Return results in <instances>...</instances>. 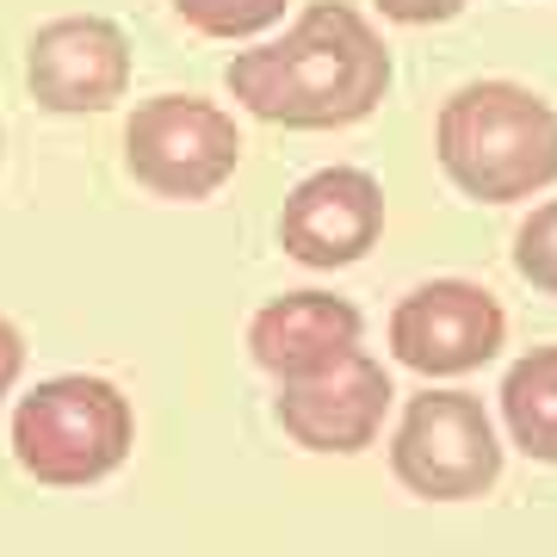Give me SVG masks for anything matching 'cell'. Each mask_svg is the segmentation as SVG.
Here are the masks:
<instances>
[{
  "label": "cell",
  "mask_w": 557,
  "mask_h": 557,
  "mask_svg": "<svg viewBox=\"0 0 557 557\" xmlns=\"http://www.w3.org/2000/svg\"><path fill=\"white\" fill-rule=\"evenodd\" d=\"M25 87L44 112H62V119L112 112L131 94V38L100 13L38 25L25 50Z\"/></svg>",
  "instance_id": "cell-7"
},
{
  "label": "cell",
  "mask_w": 557,
  "mask_h": 557,
  "mask_svg": "<svg viewBox=\"0 0 557 557\" xmlns=\"http://www.w3.org/2000/svg\"><path fill=\"white\" fill-rule=\"evenodd\" d=\"M131 440H137L131 397L94 372L44 379L13 409V458L44 490H87V483L112 478L131 458Z\"/></svg>",
  "instance_id": "cell-3"
},
{
  "label": "cell",
  "mask_w": 557,
  "mask_h": 557,
  "mask_svg": "<svg viewBox=\"0 0 557 557\" xmlns=\"http://www.w3.org/2000/svg\"><path fill=\"white\" fill-rule=\"evenodd\" d=\"M508 335L502 304L471 278H428L391 310V347L409 372L428 379H465L490 366Z\"/></svg>",
  "instance_id": "cell-6"
},
{
  "label": "cell",
  "mask_w": 557,
  "mask_h": 557,
  "mask_svg": "<svg viewBox=\"0 0 557 557\" xmlns=\"http://www.w3.org/2000/svg\"><path fill=\"white\" fill-rule=\"evenodd\" d=\"M515 267H520V278H533L539 292H552V298H557V199L539 205L533 218L520 223Z\"/></svg>",
  "instance_id": "cell-13"
},
{
  "label": "cell",
  "mask_w": 557,
  "mask_h": 557,
  "mask_svg": "<svg viewBox=\"0 0 557 557\" xmlns=\"http://www.w3.org/2000/svg\"><path fill=\"white\" fill-rule=\"evenodd\" d=\"M285 7L292 0H174V13L199 38H260L267 25H278L285 20Z\"/></svg>",
  "instance_id": "cell-12"
},
{
  "label": "cell",
  "mask_w": 557,
  "mask_h": 557,
  "mask_svg": "<svg viewBox=\"0 0 557 557\" xmlns=\"http://www.w3.org/2000/svg\"><path fill=\"white\" fill-rule=\"evenodd\" d=\"M223 87L267 124L341 131V124L372 119V106L384 100L391 50L372 32V20L354 13L347 0H310L285 25V38L230 57Z\"/></svg>",
  "instance_id": "cell-1"
},
{
  "label": "cell",
  "mask_w": 557,
  "mask_h": 557,
  "mask_svg": "<svg viewBox=\"0 0 557 557\" xmlns=\"http://www.w3.org/2000/svg\"><path fill=\"white\" fill-rule=\"evenodd\" d=\"M391 409V379L372 354H347L341 366L317 372V379L278 384V428L310 446V453H359L372 446Z\"/></svg>",
  "instance_id": "cell-9"
},
{
  "label": "cell",
  "mask_w": 557,
  "mask_h": 557,
  "mask_svg": "<svg viewBox=\"0 0 557 557\" xmlns=\"http://www.w3.org/2000/svg\"><path fill=\"white\" fill-rule=\"evenodd\" d=\"M20 372H25V341H20V329H13V322L0 317V397H13Z\"/></svg>",
  "instance_id": "cell-15"
},
{
  "label": "cell",
  "mask_w": 557,
  "mask_h": 557,
  "mask_svg": "<svg viewBox=\"0 0 557 557\" xmlns=\"http://www.w3.org/2000/svg\"><path fill=\"white\" fill-rule=\"evenodd\" d=\"M502 421L527 458L557 465V347H533L502 384Z\"/></svg>",
  "instance_id": "cell-11"
},
{
  "label": "cell",
  "mask_w": 557,
  "mask_h": 557,
  "mask_svg": "<svg viewBox=\"0 0 557 557\" xmlns=\"http://www.w3.org/2000/svg\"><path fill=\"white\" fill-rule=\"evenodd\" d=\"M440 168L465 199H533L557 180V112L533 87L471 81L440 106Z\"/></svg>",
  "instance_id": "cell-2"
},
{
  "label": "cell",
  "mask_w": 557,
  "mask_h": 557,
  "mask_svg": "<svg viewBox=\"0 0 557 557\" xmlns=\"http://www.w3.org/2000/svg\"><path fill=\"white\" fill-rule=\"evenodd\" d=\"M391 471L403 490L428 502H471L502 478V446L496 428L483 416L478 397L465 391H428L403 409Z\"/></svg>",
  "instance_id": "cell-5"
},
{
  "label": "cell",
  "mask_w": 557,
  "mask_h": 557,
  "mask_svg": "<svg viewBox=\"0 0 557 557\" xmlns=\"http://www.w3.org/2000/svg\"><path fill=\"white\" fill-rule=\"evenodd\" d=\"M384 230V193L366 168H322L298 180L278 211V242L304 267H354Z\"/></svg>",
  "instance_id": "cell-8"
},
{
  "label": "cell",
  "mask_w": 557,
  "mask_h": 557,
  "mask_svg": "<svg viewBox=\"0 0 557 557\" xmlns=\"http://www.w3.org/2000/svg\"><path fill=\"white\" fill-rule=\"evenodd\" d=\"M359 310L335 292H285V298L260 304L248 322V354L260 372H273L278 384L317 379L347 354H359Z\"/></svg>",
  "instance_id": "cell-10"
},
{
  "label": "cell",
  "mask_w": 557,
  "mask_h": 557,
  "mask_svg": "<svg viewBox=\"0 0 557 557\" xmlns=\"http://www.w3.org/2000/svg\"><path fill=\"white\" fill-rule=\"evenodd\" d=\"M458 7L465 0H379V13L397 25H440V20H453Z\"/></svg>",
  "instance_id": "cell-14"
},
{
  "label": "cell",
  "mask_w": 557,
  "mask_h": 557,
  "mask_svg": "<svg viewBox=\"0 0 557 557\" xmlns=\"http://www.w3.org/2000/svg\"><path fill=\"white\" fill-rule=\"evenodd\" d=\"M124 168L156 199L199 205L242 168V131L199 94H156L124 124Z\"/></svg>",
  "instance_id": "cell-4"
}]
</instances>
